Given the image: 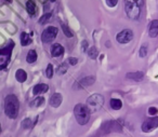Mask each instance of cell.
I'll return each mask as SVG.
<instances>
[{
    "instance_id": "obj_1",
    "label": "cell",
    "mask_w": 158,
    "mask_h": 137,
    "mask_svg": "<svg viewBox=\"0 0 158 137\" xmlns=\"http://www.w3.org/2000/svg\"><path fill=\"white\" fill-rule=\"evenodd\" d=\"M20 111V101L15 95H8L4 99V113L10 119H16Z\"/></svg>"
},
{
    "instance_id": "obj_2",
    "label": "cell",
    "mask_w": 158,
    "mask_h": 137,
    "mask_svg": "<svg viewBox=\"0 0 158 137\" xmlns=\"http://www.w3.org/2000/svg\"><path fill=\"white\" fill-rule=\"evenodd\" d=\"M143 0H125V10L128 17L137 20L140 17Z\"/></svg>"
},
{
    "instance_id": "obj_3",
    "label": "cell",
    "mask_w": 158,
    "mask_h": 137,
    "mask_svg": "<svg viewBox=\"0 0 158 137\" xmlns=\"http://www.w3.org/2000/svg\"><path fill=\"white\" fill-rule=\"evenodd\" d=\"M74 114H75V118H76V121L79 124L86 125L87 123L89 122L91 111L89 110V108L87 107V105L78 104L74 108Z\"/></svg>"
},
{
    "instance_id": "obj_4",
    "label": "cell",
    "mask_w": 158,
    "mask_h": 137,
    "mask_svg": "<svg viewBox=\"0 0 158 137\" xmlns=\"http://www.w3.org/2000/svg\"><path fill=\"white\" fill-rule=\"evenodd\" d=\"M86 105L91 112H96V111H98L103 107V105H104V97L101 94H98V93L96 94H92V95L87 98Z\"/></svg>"
},
{
    "instance_id": "obj_5",
    "label": "cell",
    "mask_w": 158,
    "mask_h": 137,
    "mask_svg": "<svg viewBox=\"0 0 158 137\" xmlns=\"http://www.w3.org/2000/svg\"><path fill=\"white\" fill-rule=\"evenodd\" d=\"M13 48H14V43L12 41H10V44L0 50V67H1V69L6 68L7 64L9 63Z\"/></svg>"
},
{
    "instance_id": "obj_6",
    "label": "cell",
    "mask_w": 158,
    "mask_h": 137,
    "mask_svg": "<svg viewBox=\"0 0 158 137\" xmlns=\"http://www.w3.org/2000/svg\"><path fill=\"white\" fill-rule=\"evenodd\" d=\"M57 31H59V30H57V27H54V26L47 27V28L42 31V35H41L42 42H45V43H51L54 39L57 38Z\"/></svg>"
},
{
    "instance_id": "obj_7",
    "label": "cell",
    "mask_w": 158,
    "mask_h": 137,
    "mask_svg": "<svg viewBox=\"0 0 158 137\" xmlns=\"http://www.w3.org/2000/svg\"><path fill=\"white\" fill-rule=\"evenodd\" d=\"M94 82H96V77L89 76V77H85V78H82V79H80L79 81H77V82L74 84V87H74V90H81L87 87L92 85Z\"/></svg>"
},
{
    "instance_id": "obj_8",
    "label": "cell",
    "mask_w": 158,
    "mask_h": 137,
    "mask_svg": "<svg viewBox=\"0 0 158 137\" xmlns=\"http://www.w3.org/2000/svg\"><path fill=\"white\" fill-rule=\"evenodd\" d=\"M156 128H158V117H154V118L145 120L143 122V124H142V126H141V128H142V131L144 133L152 132Z\"/></svg>"
},
{
    "instance_id": "obj_9",
    "label": "cell",
    "mask_w": 158,
    "mask_h": 137,
    "mask_svg": "<svg viewBox=\"0 0 158 137\" xmlns=\"http://www.w3.org/2000/svg\"><path fill=\"white\" fill-rule=\"evenodd\" d=\"M133 39V31L131 29H123L117 34L116 40L119 43H128Z\"/></svg>"
},
{
    "instance_id": "obj_10",
    "label": "cell",
    "mask_w": 158,
    "mask_h": 137,
    "mask_svg": "<svg viewBox=\"0 0 158 137\" xmlns=\"http://www.w3.org/2000/svg\"><path fill=\"white\" fill-rule=\"evenodd\" d=\"M62 101H63L62 94H60V93H54L53 95L50 97L49 103H50V106H52L54 108H57L62 104Z\"/></svg>"
},
{
    "instance_id": "obj_11",
    "label": "cell",
    "mask_w": 158,
    "mask_h": 137,
    "mask_svg": "<svg viewBox=\"0 0 158 137\" xmlns=\"http://www.w3.org/2000/svg\"><path fill=\"white\" fill-rule=\"evenodd\" d=\"M63 54H64V48H63L62 45L59 44V43L52 44V47H51V55L52 56L59 57V56H62Z\"/></svg>"
},
{
    "instance_id": "obj_12",
    "label": "cell",
    "mask_w": 158,
    "mask_h": 137,
    "mask_svg": "<svg viewBox=\"0 0 158 137\" xmlns=\"http://www.w3.org/2000/svg\"><path fill=\"white\" fill-rule=\"evenodd\" d=\"M148 35L152 38H155L158 36V20H154L151 22L148 28Z\"/></svg>"
},
{
    "instance_id": "obj_13",
    "label": "cell",
    "mask_w": 158,
    "mask_h": 137,
    "mask_svg": "<svg viewBox=\"0 0 158 137\" xmlns=\"http://www.w3.org/2000/svg\"><path fill=\"white\" fill-rule=\"evenodd\" d=\"M48 90H49V87L47 84L40 83V84L35 85V87H34V90H33V93L35 95H38V94H41V93H46Z\"/></svg>"
},
{
    "instance_id": "obj_14",
    "label": "cell",
    "mask_w": 158,
    "mask_h": 137,
    "mask_svg": "<svg viewBox=\"0 0 158 137\" xmlns=\"http://www.w3.org/2000/svg\"><path fill=\"white\" fill-rule=\"evenodd\" d=\"M127 78L131 79L134 81H141L144 78V74L142 71H135V72H128Z\"/></svg>"
},
{
    "instance_id": "obj_15",
    "label": "cell",
    "mask_w": 158,
    "mask_h": 137,
    "mask_svg": "<svg viewBox=\"0 0 158 137\" xmlns=\"http://www.w3.org/2000/svg\"><path fill=\"white\" fill-rule=\"evenodd\" d=\"M15 79H16L18 82H21V83L25 82L27 79L26 71L23 70V69H18V70H16V72H15Z\"/></svg>"
},
{
    "instance_id": "obj_16",
    "label": "cell",
    "mask_w": 158,
    "mask_h": 137,
    "mask_svg": "<svg viewBox=\"0 0 158 137\" xmlns=\"http://www.w3.org/2000/svg\"><path fill=\"white\" fill-rule=\"evenodd\" d=\"M26 10H27V12L29 13L30 15H34L35 13H36L37 7H36V4H35V2H34L33 0H27Z\"/></svg>"
},
{
    "instance_id": "obj_17",
    "label": "cell",
    "mask_w": 158,
    "mask_h": 137,
    "mask_svg": "<svg viewBox=\"0 0 158 137\" xmlns=\"http://www.w3.org/2000/svg\"><path fill=\"white\" fill-rule=\"evenodd\" d=\"M109 104H110V107L113 108L114 110H119L122 107V101L118 98H112Z\"/></svg>"
},
{
    "instance_id": "obj_18",
    "label": "cell",
    "mask_w": 158,
    "mask_h": 137,
    "mask_svg": "<svg viewBox=\"0 0 158 137\" xmlns=\"http://www.w3.org/2000/svg\"><path fill=\"white\" fill-rule=\"evenodd\" d=\"M26 60L29 64H33L37 60V52L35 50H29L28 51V53H27V57H26Z\"/></svg>"
},
{
    "instance_id": "obj_19",
    "label": "cell",
    "mask_w": 158,
    "mask_h": 137,
    "mask_svg": "<svg viewBox=\"0 0 158 137\" xmlns=\"http://www.w3.org/2000/svg\"><path fill=\"white\" fill-rule=\"evenodd\" d=\"M32 42V38L27 33H22L21 34V44L23 47H26Z\"/></svg>"
},
{
    "instance_id": "obj_20",
    "label": "cell",
    "mask_w": 158,
    "mask_h": 137,
    "mask_svg": "<svg viewBox=\"0 0 158 137\" xmlns=\"http://www.w3.org/2000/svg\"><path fill=\"white\" fill-rule=\"evenodd\" d=\"M98 49L96 48V47H91V48L89 49V51H88V55H89L90 58H92V60H96V56H98Z\"/></svg>"
},
{
    "instance_id": "obj_21",
    "label": "cell",
    "mask_w": 158,
    "mask_h": 137,
    "mask_svg": "<svg viewBox=\"0 0 158 137\" xmlns=\"http://www.w3.org/2000/svg\"><path fill=\"white\" fill-rule=\"evenodd\" d=\"M43 103H45V98H43V97H37L35 101H32L30 106H32V107H39V106H41Z\"/></svg>"
},
{
    "instance_id": "obj_22",
    "label": "cell",
    "mask_w": 158,
    "mask_h": 137,
    "mask_svg": "<svg viewBox=\"0 0 158 137\" xmlns=\"http://www.w3.org/2000/svg\"><path fill=\"white\" fill-rule=\"evenodd\" d=\"M62 30H63V33L65 34V36L68 37V38H72V37L74 36L72 33V30L69 29V27L66 24H62Z\"/></svg>"
},
{
    "instance_id": "obj_23",
    "label": "cell",
    "mask_w": 158,
    "mask_h": 137,
    "mask_svg": "<svg viewBox=\"0 0 158 137\" xmlns=\"http://www.w3.org/2000/svg\"><path fill=\"white\" fill-rule=\"evenodd\" d=\"M51 17H52V14H51V13H46V14H43L41 17L39 18V23H40V24H45V23H47L48 21H50Z\"/></svg>"
},
{
    "instance_id": "obj_24",
    "label": "cell",
    "mask_w": 158,
    "mask_h": 137,
    "mask_svg": "<svg viewBox=\"0 0 158 137\" xmlns=\"http://www.w3.org/2000/svg\"><path fill=\"white\" fill-rule=\"evenodd\" d=\"M67 69H68V66L66 63H63L62 65L59 66V68H57V74L59 75H64L66 71H67Z\"/></svg>"
},
{
    "instance_id": "obj_25",
    "label": "cell",
    "mask_w": 158,
    "mask_h": 137,
    "mask_svg": "<svg viewBox=\"0 0 158 137\" xmlns=\"http://www.w3.org/2000/svg\"><path fill=\"white\" fill-rule=\"evenodd\" d=\"M32 126H33L32 120L28 119V118L23 120V122H22V128H30Z\"/></svg>"
},
{
    "instance_id": "obj_26",
    "label": "cell",
    "mask_w": 158,
    "mask_h": 137,
    "mask_svg": "<svg viewBox=\"0 0 158 137\" xmlns=\"http://www.w3.org/2000/svg\"><path fill=\"white\" fill-rule=\"evenodd\" d=\"M46 75H47V77H48L49 79H51V78H52V76H53V66L51 65V64H49L48 67H47Z\"/></svg>"
},
{
    "instance_id": "obj_27",
    "label": "cell",
    "mask_w": 158,
    "mask_h": 137,
    "mask_svg": "<svg viewBox=\"0 0 158 137\" xmlns=\"http://www.w3.org/2000/svg\"><path fill=\"white\" fill-rule=\"evenodd\" d=\"M147 55V48L145 45H142L140 49V52H139V56L140 57H145Z\"/></svg>"
},
{
    "instance_id": "obj_28",
    "label": "cell",
    "mask_w": 158,
    "mask_h": 137,
    "mask_svg": "<svg viewBox=\"0 0 158 137\" xmlns=\"http://www.w3.org/2000/svg\"><path fill=\"white\" fill-rule=\"evenodd\" d=\"M106 1V4L110 8H114V7H116L117 2H118V0H105Z\"/></svg>"
},
{
    "instance_id": "obj_29",
    "label": "cell",
    "mask_w": 158,
    "mask_h": 137,
    "mask_svg": "<svg viewBox=\"0 0 158 137\" xmlns=\"http://www.w3.org/2000/svg\"><path fill=\"white\" fill-rule=\"evenodd\" d=\"M157 112H158V110H157V108H156V107H149L148 113L151 114V116H156V114H157Z\"/></svg>"
},
{
    "instance_id": "obj_30",
    "label": "cell",
    "mask_w": 158,
    "mask_h": 137,
    "mask_svg": "<svg viewBox=\"0 0 158 137\" xmlns=\"http://www.w3.org/2000/svg\"><path fill=\"white\" fill-rule=\"evenodd\" d=\"M68 62H69V64H71V65L74 66V65H76V64L78 63V60L76 58V57H69Z\"/></svg>"
},
{
    "instance_id": "obj_31",
    "label": "cell",
    "mask_w": 158,
    "mask_h": 137,
    "mask_svg": "<svg viewBox=\"0 0 158 137\" xmlns=\"http://www.w3.org/2000/svg\"><path fill=\"white\" fill-rule=\"evenodd\" d=\"M87 48H88V42L85 40V41H82V50H84V52L87 51Z\"/></svg>"
},
{
    "instance_id": "obj_32",
    "label": "cell",
    "mask_w": 158,
    "mask_h": 137,
    "mask_svg": "<svg viewBox=\"0 0 158 137\" xmlns=\"http://www.w3.org/2000/svg\"><path fill=\"white\" fill-rule=\"evenodd\" d=\"M4 1H7V2H9V3H11V1H12V0H4Z\"/></svg>"
},
{
    "instance_id": "obj_33",
    "label": "cell",
    "mask_w": 158,
    "mask_h": 137,
    "mask_svg": "<svg viewBox=\"0 0 158 137\" xmlns=\"http://www.w3.org/2000/svg\"><path fill=\"white\" fill-rule=\"evenodd\" d=\"M50 1H52V2H54V1H55V0H50Z\"/></svg>"
}]
</instances>
